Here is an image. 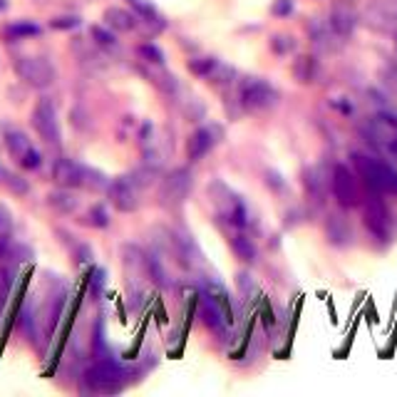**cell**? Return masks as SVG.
<instances>
[{"label":"cell","instance_id":"1","mask_svg":"<svg viewBox=\"0 0 397 397\" xmlns=\"http://www.w3.org/2000/svg\"><path fill=\"white\" fill-rule=\"evenodd\" d=\"M353 164H356L358 174L362 176V181L370 189L385 194H397V172L387 162H380V159L367 157L362 151H356L353 154Z\"/></svg>","mask_w":397,"mask_h":397},{"label":"cell","instance_id":"2","mask_svg":"<svg viewBox=\"0 0 397 397\" xmlns=\"http://www.w3.org/2000/svg\"><path fill=\"white\" fill-rule=\"evenodd\" d=\"M362 134L385 157L397 159V117H392L390 112H380L362 124Z\"/></svg>","mask_w":397,"mask_h":397},{"label":"cell","instance_id":"3","mask_svg":"<svg viewBox=\"0 0 397 397\" xmlns=\"http://www.w3.org/2000/svg\"><path fill=\"white\" fill-rule=\"evenodd\" d=\"M127 373L124 367L115 360H100L84 373V385L90 387L92 392L100 395H115L124 387Z\"/></svg>","mask_w":397,"mask_h":397},{"label":"cell","instance_id":"4","mask_svg":"<svg viewBox=\"0 0 397 397\" xmlns=\"http://www.w3.org/2000/svg\"><path fill=\"white\" fill-rule=\"evenodd\" d=\"M15 73L25 84H30L35 90H45L55 82V67L45 57H18L15 60Z\"/></svg>","mask_w":397,"mask_h":397},{"label":"cell","instance_id":"5","mask_svg":"<svg viewBox=\"0 0 397 397\" xmlns=\"http://www.w3.org/2000/svg\"><path fill=\"white\" fill-rule=\"evenodd\" d=\"M189 189H192V172L184 167L174 169L172 174H167L162 179V187H159V198L167 209H176L187 201Z\"/></svg>","mask_w":397,"mask_h":397},{"label":"cell","instance_id":"6","mask_svg":"<svg viewBox=\"0 0 397 397\" xmlns=\"http://www.w3.org/2000/svg\"><path fill=\"white\" fill-rule=\"evenodd\" d=\"M33 127L48 145H60V122H57L53 100L42 97L40 102L35 104V109H33Z\"/></svg>","mask_w":397,"mask_h":397},{"label":"cell","instance_id":"7","mask_svg":"<svg viewBox=\"0 0 397 397\" xmlns=\"http://www.w3.org/2000/svg\"><path fill=\"white\" fill-rule=\"evenodd\" d=\"M241 104L246 109H268L276 104V90L259 77H248L241 82Z\"/></svg>","mask_w":397,"mask_h":397},{"label":"cell","instance_id":"8","mask_svg":"<svg viewBox=\"0 0 397 397\" xmlns=\"http://www.w3.org/2000/svg\"><path fill=\"white\" fill-rule=\"evenodd\" d=\"M107 194H109V201H112V206H115L117 211H122V214H132V211L139 209L137 181L129 179V176H120V179L109 181Z\"/></svg>","mask_w":397,"mask_h":397},{"label":"cell","instance_id":"9","mask_svg":"<svg viewBox=\"0 0 397 397\" xmlns=\"http://www.w3.org/2000/svg\"><path fill=\"white\" fill-rule=\"evenodd\" d=\"M333 194H335L340 206H358L360 204V189H358V179L353 176L345 164H335L333 169Z\"/></svg>","mask_w":397,"mask_h":397},{"label":"cell","instance_id":"10","mask_svg":"<svg viewBox=\"0 0 397 397\" xmlns=\"http://www.w3.org/2000/svg\"><path fill=\"white\" fill-rule=\"evenodd\" d=\"M84 169L82 164H77L75 159L60 157L53 167V181L62 189H77L84 187Z\"/></svg>","mask_w":397,"mask_h":397},{"label":"cell","instance_id":"11","mask_svg":"<svg viewBox=\"0 0 397 397\" xmlns=\"http://www.w3.org/2000/svg\"><path fill=\"white\" fill-rule=\"evenodd\" d=\"M365 226L375 239L385 241L390 236V219H387V209L380 198H367L365 204Z\"/></svg>","mask_w":397,"mask_h":397},{"label":"cell","instance_id":"12","mask_svg":"<svg viewBox=\"0 0 397 397\" xmlns=\"http://www.w3.org/2000/svg\"><path fill=\"white\" fill-rule=\"evenodd\" d=\"M198 315H201V320H204V325L209 328L211 333H216L219 338L226 335V318H223V313L219 311V306L214 301H211L209 295L201 293V306H198Z\"/></svg>","mask_w":397,"mask_h":397},{"label":"cell","instance_id":"13","mask_svg":"<svg viewBox=\"0 0 397 397\" xmlns=\"http://www.w3.org/2000/svg\"><path fill=\"white\" fill-rule=\"evenodd\" d=\"M211 147H214V132H211L209 127H201V129H196V132L189 137L187 157L192 159V162H198V159H204L206 154H209Z\"/></svg>","mask_w":397,"mask_h":397},{"label":"cell","instance_id":"14","mask_svg":"<svg viewBox=\"0 0 397 397\" xmlns=\"http://www.w3.org/2000/svg\"><path fill=\"white\" fill-rule=\"evenodd\" d=\"M204 293L209 295L211 301L216 303L219 311L223 313V318H226V323H234V306H231V298H229V290L223 288L219 281H206L204 283Z\"/></svg>","mask_w":397,"mask_h":397},{"label":"cell","instance_id":"15","mask_svg":"<svg viewBox=\"0 0 397 397\" xmlns=\"http://www.w3.org/2000/svg\"><path fill=\"white\" fill-rule=\"evenodd\" d=\"M331 28L338 37H350L356 30V12L345 6H338L331 12Z\"/></svg>","mask_w":397,"mask_h":397},{"label":"cell","instance_id":"16","mask_svg":"<svg viewBox=\"0 0 397 397\" xmlns=\"http://www.w3.org/2000/svg\"><path fill=\"white\" fill-rule=\"evenodd\" d=\"M3 142H6L8 151H10V157L15 159V162H20V159H23L25 154L33 149L28 134L20 132V129H6V134H3Z\"/></svg>","mask_w":397,"mask_h":397},{"label":"cell","instance_id":"17","mask_svg":"<svg viewBox=\"0 0 397 397\" xmlns=\"http://www.w3.org/2000/svg\"><path fill=\"white\" fill-rule=\"evenodd\" d=\"M104 23H107V28H112L117 33H129L134 30L137 18L129 10H124V8H107L104 10Z\"/></svg>","mask_w":397,"mask_h":397},{"label":"cell","instance_id":"18","mask_svg":"<svg viewBox=\"0 0 397 397\" xmlns=\"http://www.w3.org/2000/svg\"><path fill=\"white\" fill-rule=\"evenodd\" d=\"M48 204L53 206L55 211H60V214H73L75 209H77V196L73 194V189H57V192H53L48 196Z\"/></svg>","mask_w":397,"mask_h":397},{"label":"cell","instance_id":"19","mask_svg":"<svg viewBox=\"0 0 397 397\" xmlns=\"http://www.w3.org/2000/svg\"><path fill=\"white\" fill-rule=\"evenodd\" d=\"M231 251H234L236 259L243 261V264H253L256 256H259V251H256V246H253V241L243 234H236L234 239H231Z\"/></svg>","mask_w":397,"mask_h":397},{"label":"cell","instance_id":"20","mask_svg":"<svg viewBox=\"0 0 397 397\" xmlns=\"http://www.w3.org/2000/svg\"><path fill=\"white\" fill-rule=\"evenodd\" d=\"M145 266H147V276L157 283V286L167 288V286H169V276H167V271H164V266H162V261H159V256H154V253L145 256Z\"/></svg>","mask_w":397,"mask_h":397},{"label":"cell","instance_id":"21","mask_svg":"<svg viewBox=\"0 0 397 397\" xmlns=\"http://www.w3.org/2000/svg\"><path fill=\"white\" fill-rule=\"evenodd\" d=\"M328 239L333 241V243H345V241L350 239V231L348 226H345V221L340 216H331L328 219Z\"/></svg>","mask_w":397,"mask_h":397},{"label":"cell","instance_id":"22","mask_svg":"<svg viewBox=\"0 0 397 397\" xmlns=\"http://www.w3.org/2000/svg\"><path fill=\"white\" fill-rule=\"evenodd\" d=\"M84 187L92 189V192H100V189L109 187V181L102 172H97V169H84Z\"/></svg>","mask_w":397,"mask_h":397},{"label":"cell","instance_id":"23","mask_svg":"<svg viewBox=\"0 0 397 397\" xmlns=\"http://www.w3.org/2000/svg\"><path fill=\"white\" fill-rule=\"evenodd\" d=\"M137 53H139V57L145 62H149V65H162L164 62V53L157 48V45H149V42H147V45H139Z\"/></svg>","mask_w":397,"mask_h":397},{"label":"cell","instance_id":"24","mask_svg":"<svg viewBox=\"0 0 397 397\" xmlns=\"http://www.w3.org/2000/svg\"><path fill=\"white\" fill-rule=\"evenodd\" d=\"M313 73H315L313 57H301V60L295 62V77L301 80V82H311V80H313Z\"/></svg>","mask_w":397,"mask_h":397},{"label":"cell","instance_id":"25","mask_svg":"<svg viewBox=\"0 0 397 397\" xmlns=\"http://www.w3.org/2000/svg\"><path fill=\"white\" fill-rule=\"evenodd\" d=\"M219 65V60H214V57H201V60H192L189 62V70H192L194 75H201V77H209L211 73H214V67Z\"/></svg>","mask_w":397,"mask_h":397},{"label":"cell","instance_id":"26","mask_svg":"<svg viewBox=\"0 0 397 397\" xmlns=\"http://www.w3.org/2000/svg\"><path fill=\"white\" fill-rule=\"evenodd\" d=\"M3 176H6V184H8V189H10L12 194H18V196H25V194L30 192V187H28V181H25L23 176L8 174V172H3Z\"/></svg>","mask_w":397,"mask_h":397},{"label":"cell","instance_id":"27","mask_svg":"<svg viewBox=\"0 0 397 397\" xmlns=\"http://www.w3.org/2000/svg\"><path fill=\"white\" fill-rule=\"evenodd\" d=\"M87 219H90L92 226H97V229H104L109 223V216H107V209H104L102 204H95L90 209V214H87Z\"/></svg>","mask_w":397,"mask_h":397},{"label":"cell","instance_id":"28","mask_svg":"<svg viewBox=\"0 0 397 397\" xmlns=\"http://www.w3.org/2000/svg\"><path fill=\"white\" fill-rule=\"evenodd\" d=\"M92 37H95V42L100 45V48L109 50V48H115V45H117L115 35H112L109 30H104V28H100V25H95V28H92Z\"/></svg>","mask_w":397,"mask_h":397},{"label":"cell","instance_id":"29","mask_svg":"<svg viewBox=\"0 0 397 397\" xmlns=\"http://www.w3.org/2000/svg\"><path fill=\"white\" fill-rule=\"evenodd\" d=\"M271 48L276 50L278 55H286L295 48V42H293V37H288V35H276L271 40Z\"/></svg>","mask_w":397,"mask_h":397},{"label":"cell","instance_id":"30","mask_svg":"<svg viewBox=\"0 0 397 397\" xmlns=\"http://www.w3.org/2000/svg\"><path fill=\"white\" fill-rule=\"evenodd\" d=\"M18 164H20V167H23V169H37V167H40V164H42L40 151H37L35 147H33V149L28 151V154H25V157L20 159Z\"/></svg>","mask_w":397,"mask_h":397},{"label":"cell","instance_id":"31","mask_svg":"<svg viewBox=\"0 0 397 397\" xmlns=\"http://www.w3.org/2000/svg\"><path fill=\"white\" fill-rule=\"evenodd\" d=\"M239 288H241V293L243 295H251V293H256V281H253L248 273H239Z\"/></svg>","mask_w":397,"mask_h":397},{"label":"cell","instance_id":"32","mask_svg":"<svg viewBox=\"0 0 397 397\" xmlns=\"http://www.w3.org/2000/svg\"><path fill=\"white\" fill-rule=\"evenodd\" d=\"M8 33H10V35H37L40 28H37V25H30V23H20V25H12Z\"/></svg>","mask_w":397,"mask_h":397},{"label":"cell","instance_id":"33","mask_svg":"<svg viewBox=\"0 0 397 397\" xmlns=\"http://www.w3.org/2000/svg\"><path fill=\"white\" fill-rule=\"evenodd\" d=\"M12 229V216H10V211L6 209V206L0 204V234H10Z\"/></svg>","mask_w":397,"mask_h":397},{"label":"cell","instance_id":"34","mask_svg":"<svg viewBox=\"0 0 397 397\" xmlns=\"http://www.w3.org/2000/svg\"><path fill=\"white\" fill-rule=\"evenodd\" d=\"M50 25H53V28H57V30H67V28H77L80 20L77 18H55Z\"/></svg>","mask_w":397,"mask_h":397},{"label":"cell","instance_id":"35","mask_svg":"<svg viewBox=\"0 0 397 397\" xmlns=\"http://www.w3.org/2000/svg\"><path fill=\"white\" fill-rule=\"evenodd\" d=\"M290 10H293V0H276V6H273L276 15H288Z\"/></svg>","mask_w":397,"mask_h":397},{"label":"cell","instance_id":"36","mask_svg":"<svg viewBox=\"0 0 397 397\" xmlns=\"http://www.w3.org/2000/svg\"><path fill=\"white\" fill-rule=\"evenodd\" d=\"M0 174H3V172H0Z\"/></svg>","mask_w":397,"mask_h":397},{"label":"cell","instance_id":"37","mask_svg":"<svg viewBox=\"0 0 397 397\" xmlns=\"http://www.w3.org/2000/svg\"><path fill=\"white\" fill-rule=\"evenodd\" d=\"M395 45H397V42H395Z\"/></svg>","mask_w":397,"mask_h":397}]
</instances>
